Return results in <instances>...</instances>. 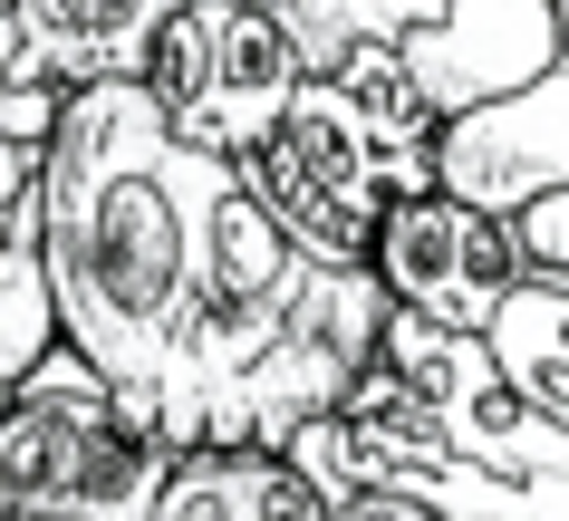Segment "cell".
I'll return each mask as SVG.
<instances>
[{
  "label": "cell",
  "mask_w": 569,
  "mask_h": 521,
  "mask_svg": "<svg viewBox=\"0 0 569 521\" xmlns=\"http://www.w3.org/2000/svg\"><path fill=\"white\" fill-rule=\"evenodd\" d=\"M232 164L183 154L154 126L146 88H78L49 117L30 174L39 213V280H49V319L59 348L107 397L154 434L164 377H174V338L193 309V261H203V213Z\"/></svg>",
  "instance_id": "1"
},
{
  "label": "cell",
  "mask_w": 569,
  "mask_h": 521,
  "mask_svg": "<svg viewBox=\"0 0 569 521\" xmlns=\"http://www.w3.org/2000/svg\"><path fill=\"white\" fill-rule=\"evenodd\" d=\"M290 463L319 483V502L387 492L435 521H569V434L492 377L482 338L396 309L348 405L290 434Z\"/></svg>",
  "instance_id": "2"
},
{
  "label": "cell",
  "mask_w": 569,
  "mask_h": 521,
  "mask_svg": "<svg viewBox=\"0 0 569 521\" xmlns=\"http://www.w3.org/2000/svg\"><path fill=\"white\" fill-rule=\"evenodd\" d=\"M435 136L445 126L425 117L377 59H338L290 88L280 126L241 164V184L290 232V251L329 261V271H367L377 222L396 203L435 193Z\"/></svg>",
  "instance_id": "3"
},
{
  "label": "cell",
  "mask_w": 569,
  "mask_h": 521,
  "mask_svg": "<svg viewBox=\"0 0 569 521\" xmlns=\"http://www.w3.org/2000/svg\"><path fill=\"white\" fill-rule=\"evenodd\" d=\"M280 30L300 68L377 59L435 126L521 97L560 59L550 0H309V10H280Z\"/></svg>",
  "instance_id": "4"
},
{
  "label": "cell",
  "mask_w": 569,
  "mask_h": 521,
  "mask_svg": "<svg viewBox=\"0 0 569 521\" xmlns=\"http://www.w3.org/2000/svg\"><path fill=\"white\" fill-rule=\"evenodd\" d=\"M164 463L174 454L68 348L0 397V521H154Z\"/></svg>",
  "instance_id": "5"
},
{
  "label": "cell",
  "mask_w": 569,
  "mask_h": 521,
  "mask_svg": "<svg viewBox=\"0 0 569 521\" xmlns=\"http://www.w3.org/2000/svg\"><path fill=\"white\" fill-rule=\"evenodd\" d=\"M300 78L309 68L290 49V30L270 10H251V0H174V20L154 30L146 68H136L154 126L183 154L232 164V174L261 154V136L280 126V107H290Z\"/></svg>",
  "instance_id": "6"
},
{
  "label": "cell",
  "mask_w": 569,
  "mask_h": 521,
  "mask_svg": "<svg viewBox=\"0 0 569 521\" xmlns=\"http://www.w3.org/2000/svg\"><path fill=\"white\" fill-rule=\"evenodd\" d=\"M550 30L560 59L531 88L435 136V193L502 222L531 280H569V0H550Z\"/></svg>",
  "instance_id": "7"
},
{
  "label": "cell",
  "mask_w": 569,
  "mask_h": 521,
  "mask_svg": "<svg viewBox=\"0 0 569 521\" xmlns=\"http://www.w3.org/2000/svg\"><path fill=\"white\" fill-rule=\"evenodd\" d=\"M387 329V300L367 271H309L290 329L270 338V358L232 387V405L212 415V454H290V434H309L319 415L348 405V387L367 377V348Z\"/></svg>",
  "instance_id": "8"
},
{
  "label": "cell",
  "mask_w": 569,
  "mask_h": 521,
  "mask_svg": "<svg viewBox=\"0 0 569 521\" xmlns=\"http://www.w3.org/2000/svg\"><path fill=\"white\" fill-rule=\"evenodd\" d=\"M367 280H377V300H387L396 319L482 338V319L502 309V290L521 280V261H511V232L492 213L453 203V193H416V203H396V213L377 222Z\"/></svg>",
  "instance_id": "9"
},
{
  "label": "cell",
  "mask_w": 569,
  "mask_h": 521,
  "mask_svg": "<svg viewBox=\"0 0 569 521\" xmlns=\"http://www.w3.org/2000/svg\"><path fill=\"white\" fill-rule=\"evenodd\" d=\"M174 20V0H10V68L39 97H78V88H136L154 30Z\"/></svg>",
  "instance_id": "10"
},
{
  "label": "cell",
  "mask_w": 569,
  "mask_h": 521,
  "mask_svg": "<svg viewBox=\"0 0 569 521\" xmlns=\"http://www.w3.org/2000/svg\"><path fill=\"white\" fill-rule=\"evenodd\" d=\"M154 521H329V502L290 454H212L203 444V454L164 463Z\"/></svg>",
  "instance_id": "11"
},
{
  "label": "cell",
  "mask_w": 569,
  "mask_h": 521,
  "mask_svg": "<svg viewBox=\"0 0 569 521\" xmlns=\"http://www.w3.org/2000/svg\"><path fill=\"white\" fill-rule=\"evenodd\" d=\"M482 358L540 425L569 434V280H511L502 309L482 319Z\"/></svg>",
  "instance_id": "12"
},
{
  "label": "cell",
  "mask_w": 569,
  "mask_h": 521,
  "mask_svg": "<svg viewBox=\"0 0 569 521\" xmlns=\"http://www.w3.org/2000/svg\"><path fill=\"white\" fill-rule=\"evenodd\" d=\"M49 348H59V319H49V280H39V213H30V193H20L10 222H0V397Z\"/></svg>",
  "instance_id": "13"
},
{
  "label": "cell",
  "mask_w": 569,
  "mask_h": 521,
  "mask_svg": "<svg viewBox=\"0 0 569 521\" xmlns=\"http://www.w3.org/2000/svg\"><path fill=\"white\" fill-rule=\"evenodd\" d=\"M49 117H59V97L20 88V68H10V30H0V222H10V203H20V193H30V174H39Z\"/></svg>",
  "instance_id": "14"
},
{
  "label": "cell",
  "mask_w": 569,
  "mask_h": 521,
  "mask_svg": "<svg viewBox=\"0 0 569 521\" xmlns=\"http://www.w3.org/2000/svg\"><path fill=\"white\" fill-rule=\"evenodd\" d=\"M329 521H435V512H416V502H387V492H348V502H329Z\"/></svg>",
  "instance_id": "15"
},
{
  "label": "cell",
  "mask_w": 569,
  "mask_h": 521,
  "mask_svg": "<svg viewBox=\"0 0 569 521\" xmlns=\"http://www.w3.org/2000/svg\"><path fill=\"white\" fill-rule=\"evenodd\" d=\"M251 10H270V20H280V10H309V0H251Z\"/></svg>",
  "instance_id": "16"
},
{
  "label": "cell",
  "mask_w": 569,
  "mask_h": 521,
  "mask_svg": "<svg viewBox=\"0 0 569 521\" xmlns=\"http://www.w3.org/2000/svg\"><path fill=\"white\" fill-rule=\"evenodd\" d=\"M0 10H10V0H0Z\"/></svg>",
  "instance_id": "17"
}]
</instances>
